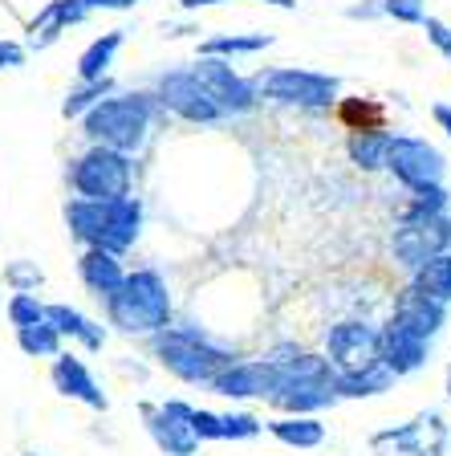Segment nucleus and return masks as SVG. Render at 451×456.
<instances>
[{
  "label": "nucleus",
  "instance_id": "58836bf2",
  "mask_svg": "<svg viewBox=\"0 0 451 456\" xmlns=\"http://www.w3.org/2000/svg\"><path fill=\"white\" fill-rule=\"evenodd\" d=\"M216 4H232V0H175V9L183 12V17H196V12H204V9H216Z\"/></svg>",
  "mask_w": 451,
  "mask_h": 456
},
{
  "label": "nucleus",
  "instance_id": "4be33fe9",
  "mask_svg": "<svg viewBox=\"0 0 451 456\" xmlns=\"http://www.w3.org/2000/svg\"><path fill=\"white\" fill-rule=\"evenodd\" d=\"M395 387H399V375L383 359L366 362V367H358V370H342L338 379H334L338 399H378Z\"/></svg>",
  "mask_w": 451,
  "mask_h": 456
},
{
  "label": "nucleus",
  "instance_id": "f03ea898",
  "mask_svg": "<svg viewBox=\"0 0 451 456\" xmlns=\"http://www.w3.org/2000/svg\"><path fill=\"white\" fill-rule=\"evenodd\" d=\"M147 351L171 379L188 383V387H207L220 367L240 359L232 338H220V334L204 330L199 322H171L167 330L150 334Z\"/></svg>",
  "mask_w": 451,
  "mask_h": 456
},
{
  "label": "nucleus",
  "instance_id": "c85d7f7f",
  "mask_svg": "<svg viewBox=\"0 0 451 456\" xmlns=\"http://www.w3.org/2000/svg\"><path fill=\"white\" fill-rule=\"evenodd\" d=\"M17 346H20V354H28V359H57V354L66 351L61 334H57L45 318H41V322H33V326H20V330H17Z\"/></svg>",
  "mask_w": 451,
  "mask_h": 456
},
{
  "label": "nucleus",
  "instance_id": "6e6552de",
  "mask_svg": "<svg viewBox=\"0 0 451 456\" xmlns=\"http://www.w3.org/2000/svg\"><path fill=\"white\" fill-rule=\"evenodd\" d=\"M447 444H451V428L443 419V411L435 408L415 411L411 419L378 428L370 436V452L374 456H443Z\"/></svg>",
  "mask_w": 451,
  "mask_h": 456
},
{
  "label": "nucleus",
  "instance_id": "2f4dec72",
  "mask_svg": "<svg viewBox=\"0 0 451 456\" xmlns=\"http://www.w3.org/2000/svg\"><path fill=\"white\" fill-rule=\"evenodd\" d=\"M220 432L224 440L240 444V440H256L264 432V419L256 411H245V408H232V411H220Z\"/></svg>",
  "mask_w": 451,
  "mask_h": 456
},
{
  "label": "nucleus",
  "instance_id": "6ab92c4d",
  "mask_svg": "<svg viewBox=\"0 0 451 456\" xmlns=\"http://www.w3.org/2000/svg\"><path fill=\"white\" fill-rule=\"evenodd\" d=\"M447 305L431 302V297L423 294H415L411 285H403L395 297V305H391V322H399L403 330H411L415 338H423V342H435L443 334V326H447Z\"/></svg>",
  "mask_w": 451,
  "mask_h": 456
},
{
  "label": "nucleus",
  "instance_id": "7ed1b4c3",
  "mask_svg": "<svg viewBox=\"0 0 451 456\" xmlns=\"http://www.w3.org/2000/svg\"><path fill=\"white\" fill-rule=\"evenodd\" d=\"M159 98L150 90H114L106 94L94 110H85L77 123H82V139L98 142V147H114L123 155H139L150 142L155 123H163Z\"/></svg>",
  "mask_w": 451,
  "mask_h": 456
},
{
  "label": "nucleus",
  "instance_id": "412c9836",
  "mask_svg": "<svg viewBox=\"0 0 451 456\" xmlns=\"http://www.w3.org/2000/svg\"><path fill=\"white\" fill-rule=\"evenodd\" d=\"M77 281L90 297H110L126 277V265L118 253H106V248H77Z\"/></svg>",
  "mask_w": 451,
  "mask_h": 456
},
{
  "label": "nucleus",
  "instance_id": "f3484780",
  "mask_svg": "<svg viewBox=\"0 0 451 456\" xmlns=\"http://www.w3.org/2000/svg\"><path fill=\"white\" fill-rule=\"evenodd\" d=\"M94 17V12L85 9V0H45L33 17L25 20V49L28 53H41V49L57 45V41L66 37L69 28L85 25V20Z\"/></svg>",
  "mask_w": 451,
  "mask_h": 456
},
{
  "label": "nucleus",
  "instance_id": "ea45409f",
  "mask_svg": "<svg viewBox=\"0 0 451 456\" xmlns=\"http://www.w3.org/2000/svg\"><path fill=\"white\" fill-rule=\"evenodd\" d=\"M191 33H199V25L196 20H163V37H171V41H179V37H191Z\"/></svg>",
  "mask_w": 451,
  "mask_h": 456
},
{
  "label": "nucleus",
  "instance_id": "9d476101",
  "mask_svg": "<svg viewBox=\"0 0 451 456\" xmlns=\"http://www.w3.org/2000/svg\"><path fill=\"white\" fill-rule=\"evenodd\" d=\"M383 171H391L403 191L431 188V183L447 180V155H443L431 139H423V134H395L391 131Z\"/></svg>",
  "mask_w": 451,
  "mask_h": 456
},
{
  "label": "nucleus",
  "instance_id": "7c9ffc66",
  "mask_svg": "<svg viewBox=\"0 0 451 456\" xmlns=\"http://www.w3.org/2000/svg\"><path fill=\"white\" fill-rule=\"evenodd\" d=\"M399 212H419V216H435V212H451V191L447 183H431V188L403 191Z\"/></svg>",
  "mask_w": 451,
  "mask_h": 456
},
{
  "label": "nucleus",
  "instance_id": "5701e85b",
  "mask_svg": "<svg viewBox=\"0 0 451 456\" xmlns=\"http://www.w3.org/2000/svg\"><path fill=\"white\" fill-rule=\"evenodd\" d=\"M277 45L273 28H253V33H212L196 45V57H224V61H236V57H256L264 49Z\"/></svg>",
  "mask_w": 451,
  "mask_h": 456
},
{
  "label": "nucleus",
  "instance_id": "ddd939ff",
  "mask_svg": "<svg viewBox=\"0 0 451 456\" xmlns=\"http://www.w3.org/2000/svg\"><path fill=\"white\" fill-rule=\"evenodd\" d=\"M188 66H191V74H196V82L216 98L228 118H245V114H253L256 106H261V98H256V90H253V77H245L232 61H224V57H196Z\"/></svg>",
  "mask_w": 451,
  "mask_h": 456
},
{
  "label": "nucleus",
  "instance_id": "a19ab883",
  "mask_svg": "<svg viewBox=\"0 0 451 456\" xmlns=\"http://www.w3.org/2000/svg\"><path fill=\"white\" fill-rule=\"evenodd\" d=\"M431 118H435V126H439V131L451 139V102H435L431 106Z\"/></svg>",
  "mask_w": 451,
  "mask_h": 456
},
{
  "label": "nucleus",
  "instance_id": "79ce46f5",
  "mask_svg": "<svg viewBox=\"0 0 451 456\" xmlns=\"http://www.w3.org/2000/svg\"><path fill=\"white\" fill-rule=\"evenodd\" d=\"M256 4H269V9H281V12H297V0H256Z\"/></svg>",
  "mask_w": 451,
  "mask_h": 456
},
{
  "label": "nucleus",
  "instance_id": "a211bd4d",
  "mask_svg": "<svg viewBox=\"0 0 451 456\" xmlns=\"http://www.w3.org/2000/svg\"><path fill=\"white\" fill-rule=\"evenodd\" d=\"M431 346H435V342L415 338L411 330H403V326L391 322V318L378 326V359L395 370L399 379H407V375H419V370L431 362Z\"/></svg>",
  "mask_w": 451,
  "mask_h": 456
},
{
  "label": "nucleus",
  "instance_id": "39448f33",
  "mask_svg": "<svg viewBox=\"0 0 451 456\" xmlns=\"http://www.w3.org/2000/svg\"><path fill=\"white\" fill-rule=\"evenodd\" d=\"M253 90L261 102L321 114L338 102L342 77L329 74V69H310V66H264L253 74Z\"/></svg>",
  "mask_w": 451,
  "mask_h": 456
},
{
  "label": "nucleus",
  "instance_id": "473e14b6",
  "mask_svg": "<svg viewBox=\"0 0 451 456\" xmlns=\"http://www.w3.org/2000/svg\"><path fill=\"white\" fill-rule=\"evenodd\" d=\"M4 318H9L12 330L33 326V322L45 318V302H41L37 294H9V302H4Z\"/></svg>",
  "mask_w": 451,
  "mask_h": 456
},
{
  "label": "nucleus",
  "instance_id": "423d86ee",
  "mask_svg": "<svg viewBox=\"0 0 451 456\" xmlns=\"http://www.w3.org/2000/svg\"><path fill=\"white\" fill-rule=\"evenodd\" d=\"M66 183L77 200H118L134 191V155L90 142L66 163Z\"/></svg>",
  "mask_w": 451,
  "mask_h": 456
},
{
  "label": "nucleus",
  "instance_id": "2eb2a0df",
  "mask_svg": "<svg viewBox=\"0 0 451 456\" xmlns=\"http://www.w3.org/2000/svg\"><path fill=\"white\" fill-rule=\"evenodd\" d=\"M49 387H53L61 399H74V403H82V408L98 411V416L110 411V395H106V387L98 383V375L90 370V362L74 351H61L57 359H49Z\"/></svg>",
  "mask_w": 451,
  "mask_h": 456
},
{
  "label": "nucleus",
  "instance_id": "72a5a7b5",
  "mask_svg": "<svg viewBox=\"0 0 451 456\" xmlns=\"http://www.w3.org/2000/svg\"><path fill=\"white\" fill-rule=\"evenodd\" d=\"M188 428H191V436H196L199 444H216V440H224V432H220V411L199 408V403H191Z\"/></svg>",
  "mask_w": 451,
  "mask_h": 456
},
{
  "label": "nucleus",
  "instance_id": "4c0bfd02",
  "mask_svg": "<svg viewBox=\"0 0 451 456\" xmlns=\"http://www.w3.org/2000/svg\"><path fill=\"white\" fill-rule=\"evenodd\" d=\"M346 20H362V25L383 20V4H378V0H350V4H346Z\"/></svg>",
  "mask_w": 451,
  "mask_h": 456
},
{
  "label": "nucleus",
  "instance_id": "dca6fc26",
  "mask_svg": "<svg viewBox=\"0 0 451 456\" xmlns=\"http://www.w3.org/2000/svg\"><path fill=\"white\" fill-rule=\"evenodd\" d=\"M142 224H147V208H142L139 191L118 196V200H102V232H98V248L126 256L134 245H139Z\"/></svg>",
  "mask_w": 451,
  "mask_h": 456
},
{
  "label": "nucleus",
  "instance_id": "e433bc0d",
  "mask_svg": "<svg viewBox=\"0 0 451 456\" xmlns=\"http://www.w3.org/2000/svg\"><path fill=\"white\" fill-rule=\"evenodd\" d=\"M25 66H28L25 41L9 37V33H0V69H25Z\"/></svg>",
  "mask_w": 451,
  "mask_h": 456
},
{
  "label": "nucleus",
  "instance_id": "9b49d317",
  "mask_svg": "<svg viewBox=\"0 0 451 456\" xmlns=\"http://www.w3.org/2000/svg\"><path fill=\"white\" fill-rule=\"evenodd\" d=\"M277 383H281V367H273L264 354H253V359L240 354L236 362L220 367L204 391H212L220 399H232V403H269Z\"/></svg>",
  "mask_w": 451,
  "mask_h": 456
},
{
  "label": "nucleus",
  "instance_id": "f8f14e48",
  "mask_svg": "<svg viewBox=\"0 0 451 456\" xmlns=\"http://www.w3.org/2000/svg\"><path fill=\"white\" fill-rule=\"evenodd\" d=\"M188 411H191L188 399H159V403L139 399V419L147 428L150 444L159 448L163 456H199L204 444L191 436Z\"/></svg>",
  "mask_w": 451,
  "mask_h": 456
},
{
  "label": "nucleus",
  "instance_id": "4468645a",
  "mask_svg": "<svg viewBox=\"0 0 451 456\" xmlns=\"http://www.w3.org/2000/svg\"><path fill=\"white\" fill-rule=\"evenodd\" d=\"M321 354L334 370H358L378 359V322L370 318H338L321 334Z\"/></svg>",
  "mask_w": 451,
  "mask_h": 456
},
{
  "label": "nucleus",
  "instance_id": "1a4fd4ad",
  "mask_svg": "<svg viewBox=\"0 0 451 456\" xmlns=\"http://www.w3.org/2000/svg\"><path fill=\"white\" fill-rule=\"evenodd\" d=\"M451 248V212L419 216V212H399L395 232H391V256L399 269H419L423 261Z\"/></svg>",
  "mask_w": 451,
  "mask_h": 456
},
{
  "label": "nucleus",
  "instance_id": "0eeeda50",
  "mask_svg": "<svg viewBox=\"0 0 451 456\" xmlns=\"http://www.w3.org/2000/svg\"><path fill=\"white\" fill-rule=\"evenodd\" d=\"M150 94L159 98L163 114H167V118H179V123H191V126H220V123H228V114L220 110V102L196 82L191 66L159 69V74H155V82H150Z\"/></svg>",
  "mask_w": 451,
  "mask_h": 456
},
{
  "label": "nucleus",
  "instance_id": "c9c22d12",
  "mask_svg": "<svg viewBox=\"0 0 451 456\" xmlns=\"http://www.w3.org/2000/svg\"><path fill=\"white\" fill-rule=\"evenodd\" d=\"M427 33V45L435 49V53L443 57V61H451V25L443 17H423V25H419Z\"/></svg>",
  "mask_w": 451,
  "mask_h": 456
},
{
  "label": "nucleus",
  "instance_id": "b1692460",
  "mask_svg": "<svg viewBox=\"0 0 451 456\" xmlns=\"http://www.w3.org/2000/svg\"><path fill=\"white\" fill-rule=\"evenodd\" d=\"M126 33H131L126 25H114V28H106V33H98V37L77 53V66H74L77 82H94V77L110 74L114 57L123 53V45H126Z\"/></svg>",
  "mask_w": 451,
  "mask_h": 456
},
{
  "label": "nucleus",
  "instance_id": "bb28decb",
  "mask_svg": "<svg viewBox=\"0 0 451 456\" xmlns=\"http://www.w3.org/2000/svg\"><path fill=\"white\" fill-rule=\"evenodd\" d=\"M415 289V294L431 297V302L447 305L451 310V248L439 256H431V261H423L419 269H411V281H407Z\"/></svg>",
  "mask_w": 451,
  "mask_h": 456
},
{
  "label": "nucleus",
  "instance_id": "c03bdc74",
  "mask_svg": "<svg viewBox=\"0 0 451 456\" xmlns=\"http://www.w3.org/2000/svg\"><path fill=\"white\" fill-rule=\"evenodd\" d=\"M20 456H45V452H33V448H28V452H20Z\"/></svg>",
  "mask_w": 451,
  "mask_h": 456
},
{
  "label": "nucleus",
  "instance_id": "37998d69",
  "mask_svg": "<svg viewBox=\"0 0 451 456\" xmlns=\"http://www.w3.org/2000/svg\"><path fill=\"white\" fill-rule=\"evenodd\" d=\"M443 395L451 399V362H447V367H443Z\"/></svg>",
  "mask_w": 451,
  "mask_h": 456
},
{
  "label": "nucleus",
  "instance_id": "20e7f679",
  "mask_svg": "<svg viewBox=\"0 0 451 456\" xmlns=\"http://www.w3.org/2000/svg\"><path fill=\"white\" fill-rule=\"evenodd\" d=\"M334 379H338V370L326 362V354L301 351L289 367H281V383L269 395V408L277 416H321L326 408L342 403Z\"/></svg>",
  "mask_w": 451,
  "mask_h": 456
},
{
  "label": "nucleus",
  "instance_id": "cd10ccee",
  "mask_svg": "<svg viewBox=\"0 0 451 456\" xmlns=\"http://www.w3.org/2000/svg\"><path fill=\"white\" fill-rule=\"evenodd\" d=\"M114 90H118L114 74L94 77V82H74L66 90V98H61V118H66V123H77L85 110H94V106L102 102L106 94H114Z\"/></svg>",
  "mask_w": 451,
  "mask_h": 456
},
{
  "label": "nucleus",
  "instance_id": "aec40b11",
  "mask_svg": "<svg viewBox=\"0 0 451 456\" xmlns=\"http://www.w3.org/2000/svg\"><path fill=\"white\" fill-rule=\"evenodd\" d=\"M45 322L61 334V342H77L85 354H102L110 342V326H102L69 302H45Z\"/></svg>",
  "mask_w": 451,
  "mask_h": 456
},
{
  "label": "nucleus",
  "instance_id": "c756f323",
  "mask_svg": "<svg viewBox=\"0 0 451 456\" xmlns=\"http://www.w3.org/2000/svg\"><path fill=\"white\" fill-rule=\"evenodd\" d=\"M0 281L9 285L12 294H37L41 285H45V269L37 261H28V256H12L0 269Z\"/></svg>",
  "mask_w": 451,
  "mask_h": 456
},
{
  "label": "nucleus",
  "instance_id": "f704fd0d",
  "mask_svg": "<svg viewBox=\"0 0 451 456\" xmlns=\"http://www.w3.org/2000/svg\"><path fill=\"white\" fill-rule=\"evenodd\" d=\"M383 4V17L386 20H395V25H423L427 9H423V0H378Z\"/></svg>",
  "mask_w": 451,
  "mask_h": 456
},
{
  "label": "nucleus",
  "instance_id": "a878e982",
  "mask_svg": "<svg viewBox=\"0 0 451 456\" xmlns=\"http://www.w3.org/2000/svg\"><path fill=\"white\" fill-rule=\"evenodd\" d=\"M386 142H391V131L386 126H370V131H350L346 134V159L354 163L362 175H374L386 163Z\"/></svg>",
  "mask_w": 451,
  "mask_h": 456
},
{
  "label": "nucleus",
  "instance_id": "393cba45",
  "mask_svg": "<svg viewBox=\"0 0 451 456\" xmlns=\"http://www.w3.org/2000/svg\"><path fill=\"white\" fill-rule=\"evenodd\" d=\"M264 432L285 448H297V452H310V448H321L329 436V428L321 416H273L264 419Z\"/></svg>",
  "mask_w": 451,
  "mask_h": 456
},
{
  "label": "nucleus",
  "instance_id": "f257e3e1",
  "mask_svg": "<svg viewBox=\"0 0 451 456\" xmlns=\"http://www.w3.org/2000/svg\"><path fill=\"white\" fill-rule=\"evenodd\" d=\"M102 314H106V326L126 334V338L147 342L150 334L167 330L175 322V294H171L167 273L155 265L126 269L123 285L110 297H102Z\"/></svg>",
  "mask_w": 451,
  "mask_h": 456
}]
</instances>
